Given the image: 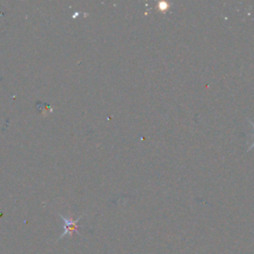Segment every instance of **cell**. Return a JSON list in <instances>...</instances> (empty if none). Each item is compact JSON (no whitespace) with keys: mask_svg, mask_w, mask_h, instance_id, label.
Segmentation results:
<instances>
[{"mask_svg":"<svg viewBox=\"0 0 254 254\" xmlns=\"http://www.w3.org/2000/svg\"><path fill=\"white\" fill-rule=\"evenodd\" d=\"M249 122H250V124L252 125V127H253V129H254V122H252L250 119H249ZM254 136V135H253ZM254 147V140H253V142L251 143V145H250V147L248 148V151H251V149Z\"/></svg>","mask_w":254,"mask_h":254,"instance_id":"2","label":"cell"},{"mask_svg":"<svg viewBox=\"0 0 254 254\" xmlns=\"http://www.w3.org/2000/svg\"><path fill=\"white\" fill-rule=\"evenodd\" d=\"M60 216L63 218L64 221H65V233H64V234L61 237H63L64 235L73 233L74 232H78V222L82 218V216L77 218L76 220H73V219H70V218H66V217H64L63 215H60Z\"/></svg>","mask_w":254,"mask_h":254,"instance_id":"1","label":"cell"}]
</instances>
